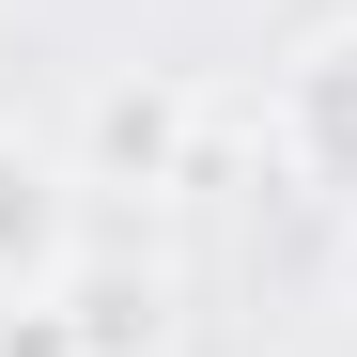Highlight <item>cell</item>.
Listing matches in <instances>:
<instances>
[{
  "label": "cell",
  "mask_w": 357,
  "mask_h": 357,
  "mask_svg": "<svg viewBox=\"0 0 357 357\" xmlns=\"http://www.w3.org/2000/svg\"><path fill=\"white\" fill-rule=\"evenodd\" d=\"M78 342H93V357H125V342H155V280H109V295H93V326H78Z\"/></svg>",
  "instance_id": "cell-4"
},
{
  "label": "cell",
  "mask_w": 357,
  "mask_h": 357,
  "mask_svg": "<svg viewBox=\"0 0 357 357\" xmlns=\"http://www.w3.org/2000/svg\"><path fill=\"white\" fill-rule=\"evenodd\" d=\"M187 171V78H109L78 109V187H171Z\"/></svg>",
  "instance_id": "cell-3"
},
{
  "label": "cell",
  "mask_w": 357,
  "mask_h": 357,
  "mask_svg": "<svg viewBox=\"0 0 357 357\" xmlns=\"http://www.w3.org/2000/svg\"><path fill=\"white\" fill-rule=\"evenodd\" d=\"M280 171L295 187H326V202H357V16H326L311 47L280 63Z\"/></svg>",
  "instance_id": "cell-1"
},
{
  "label": "cell",
  "mask_w": 357,
  "mask_h": 357,
  "mask_svg": "<svg viewBox=\"0 0 357 357\" xmlns=\"http://www.w3.org/2000/svg\"><path fill=\"white\" fill-rule=\"evenodd\" d=\"M342 295H357V233H342Z\"/></svg>",
  "instance_id": "cell-5"
},
{
  "label": "cell",
  "mask_w": 357,
  "mask_h": 357,
  "mask_svg": "<svg viewBox=\"0 0 357 357\" xmlns=\"http://www.w3.org/2000/svg\"><path fill=\"white\" fill-rule=\"evenodd\" d=\"M78 155H31L0 140V311H47V295L78 280Z\"/></svg>",
  "instance_id": "cell-2"
}]
</instances>
